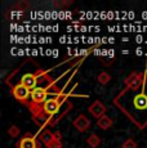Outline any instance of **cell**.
Instances as JSON below:
<instances>
[{
	"mask_svg": "<svg viewBox=\"0 0 147 148\" xmlns=\"http://www.w3.org/2000/svg\"><path fill=\"white\" fill-rule=\"evenodd\" d=\"M70 93H72V92L61 93L59 95L50 97V98H48V101L45 102L43 106H41V110H40V112H39V113H43L45 117L48 119V126L50 125V122L54 120L53 117H54V116L59 112L61 107L63 106V103L67 101ZM34 116H35V115H34Z\"/></svg>",
	"mask_w": 147,
	"mask_h": 148,
	"instance_id": "1",
	"label": "cell"
},
{
	"mask_svg": "<svg viewBox=\"0 0 147 148\" xmlns=\"http://www.w3.org/2000/svg\"><path fill=\"white\" fill-rule=\"evenodd\" d=\"M147 80V71L142 73H137V72H132L128 77L125 79V85L126 89L131 90H138L142 88V85L145 84V81Z\"/></svg>",
	"mask_w": 147,
	"mask_h": 148,
	"instance_id": "2",
	"label": "cell"
},
{
	"mask_svg": "<svg viewBox=\"0 0 147 148\" xmlns=\"http://www.w3.org/2000/svg\"><path fill=\"white\" fill-rule=\"evenodd\" d=\"M147 80L145 81L143 86L141 88L139 93H135L134 97L132 98V103H133V108H134L137 112H146L147 111V93L145 92Z\"/></svg>",
	"mask_w": 147,
	"mask_h": 148,
	"instance_id": "3",
	"label": "cell"
},
{
	"mask_svg": "<svg viewBox=\"0 0 147 148\" xmlns=\"http://www.w3.org/2000/svg\"><path fill=\"white\" fill-rule=\"evenodd\" d=\"M47 75V71H38V72H27L23 73L21 77V84H23L25 86H27L30 90H34L35 88H38V82L39 79L41 76Z\"/></svg>",
	"mask_w": 147,
	"mask_h": 148,
	"instance_id": "4",
	"label": "cell"
},
{
	"mask_svg": "<svg viewBox=\"0 0 147 148\" xmlns=\"http://www.w3.org/2000/svg\"><path fill=\"white\" fill-rule=\"evenodd\" d=\"M12 94L17 101L23 104H29V99H31V90L21 82L12 86Z\"/></svg>",
	"mask_w": 147,
	"mask_h": 148,
	"instance_id": "5",
	"label": "cell"
},
{
	"mask_svg": "<svg viewBox=\"0 0 147 148\" xmlns=\"http://www.w3.org/2000/svg\"><path fill=\"white\" fill-rule=\"evenodd\" d=\"M17 148H40L41 142L36 136L31 135L30 133H26L16 144Z\"/></svg>",
	"mask_w": 147,
	"mask_h": 148,
	"instance_id": "6",
	"label": "cell"
},
{
	"mask_svg": "<svg viewBox=\"0 0 147 148\" xmlns=\"http://www.w3.org/2000/svg\"><path fill=\"white\" fill-rule=\"evenodd\" d=\"M88 111H89V113L93 116V117H95V119L98 120V119L103 117V116L106 115L107 107L104 106V104L100 101V99H97V101H94V102H93V103L88 107Z\"/></svg>",
	"mask_w": 147,
	"mask_h": 148,
	"instance_id": "7",
	"label": "cell"
},
{
	"mask_svg": "<svg viewBox=\"0 0 147 148\" xmlns=\"http://www.w3.org/2000/svg\"><path fill=\"white\" fill-rule=\"evenodd\" d=\"M72 125L78 132L80 133H85L87 130L90 127V120L85 115H79L75 120L72 121Z\"/></svg>",
	"mask_w": 147,
	"mask_h": 148,
	"instance_id": "8",
	"label": "cell"
},
{
	"mask_svg": "<svg viewBox=\"0 0 147 148\" xmlns=\"http://www.w3.org/2000/svg\"><path fill=\"white\" fill-rule=\"evenodd\" d=\"M53 134H54V133H52L47 127V129H44V130H40V132H39V134H36V138H38L43 144L47 146V144H49L50 142L53 140Z\"/></svg>",
	"mask_w": 147,
	"mask_h": 148,
	"instance_id": "9",
	"label": "cell"
},
{
	"mask_svg": "<svg viewBox=\"0 0 147 148\" xmlns=\"http://www.w3.org/2000/svg\"><path fill=\"white\" fill-rule=\"evenodd\" d=\"M112 125H114V121H112V119L109 117L107 115H104L103 117H101L97 120V126L102 130H109Z\"/></svg>",
	"mask_w": 147,
	"mask_h": 148,
	"instance_id": "10",
	"label": "cell"
},
{
	"mask_svg": "<svg viewBox=\"0 0 147 148\" xmlns=\"http://www.w3.org/2000/svg\"><path fill=\"white\" fill-rule=\"evenodd\" d=\"M87 144L90 148H97L101 144V138L97 134H90L88 138H87Z\"/></svg>",
	"mask_w": 147,
	"mask_h": 148,
	"instance_id": "11",
	"label": "cell"
},
{
	"mask_svg": "<svg viewBox=\"0 0 147 148\" xmlns=\"http://www.w3.org/2000/svg\"><path fill=\"white\" fill-rule=\"evenodd\" d=\"M97 80H98V82H100L101 85H107L110 81H111V75L103 71V72H101L100 75L97 76Z\"/></svg>",
	"mask_w": 147,
	"mask_h": 148,
	"instance_id": "12",
	"label": "cell"
},
{
	"mask_svg": "<svg viewBox=\"0 0 147 148\" xmlns=\"http://www.w3.org/2000/svg\"><path fill=\"white\" fill-rule=\"evenodd\" d=\"M8 134H9V136H12V138H17V136L21 134V130H19V127L17 125H12L10 127H8Z\"/></svg>",
	"mask_w": 147,
	"mask_h": 148,
	"instance_id": "13",
	"label": "cell"
},
{
	"mask_svg": "<svg viewBox=\"0 0 147 148\" xmlns=\"http://www.w3.org/2000/svg\"><path fill=\"white\" fill-rule=\"evenodd\" d=\"M121 148H138V144L134 139L128 138L126 140H124L123 144H121Z\"/></svg>",
	"mask_w": 147,
	"mask_h": 148,
	"instance_id": "14",
	"label": "cell"
},
{
	"mask_svg": "<svg viewBox=\"0 0 147 148\" xmlns=\"http://www.w3.org/2000/svg\"><path fill=\"white\" fill-rule=\"evenodd\" d=\"M62 140H56V139H53L52 142H50L49 144H47V148H62Z\"/></svg>",
	"mask_w": 147,
	"mask_h": 148,
	"instance_id": "15",
	"label": "cell"
},
{
	"mask_svg": "<svg viewBox=\"0 0 147 148\" xmlns=\"http://www.w3.org/2000/svg\"><path fill=\"white\" fill-rule=\"evenodd\" d=\"M53 139H56V140H62V134L59 132H56L54 134H53Z\"/></svg>",
	"mask_w": 147,
	"mask_h": 148,
	"instance_id": "16",
	"label": "cell"
}]
</instances>
